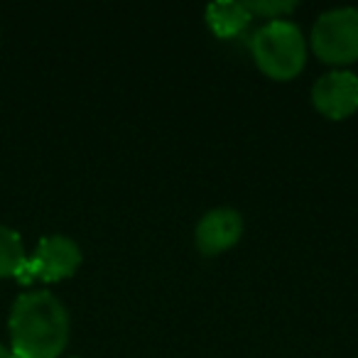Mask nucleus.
Instances as JSON below:
<instances>
[{
    "label": "nucleus",
    "instance_id": "f257e3e1",
    "mask_svg": "<svg viewBox=\"0 0 358 358\" xmlns=\"http://www.w3.org/2000/svg\"><path fill=\"white\" fill-rule=\"evenodd\" d=\"M8 331L15 358H57L69 343V312L47 289L25 292L13 302Z\"/></svg>",
    "mask_w": 358,
    "mask_h": 358
},
{
    "label": "nucleus",
    "instance_id": "f03ea898",
    "mask_svg": "<svg viewBox=\"0 0 358 358\" xmlns=\"http://www.w3.org/2000/svg\"><path fill=\"white\" fill-rule=\"evenodd\" d=\"M250 52L263 74L270 79L287 81L304 69L307 62V42L294 22L270 20L260 27L250 40Z\"/></svg>",
    "mask_w": 358,
    "mask_h": 358
},
{
    "label": "nucleus",
    "instance_id": "7ed1b4c3",
    "mask_svg": "<svg viewBox=\"0 0 358 358\" xmlns=\"http://www.w3.org/2000/svg\"><path fill=\"white\" fill-rule=\"evenodd\" d=\"M312 47L327 64L358 59V8H331L312 27Z\"/></svg>",
    "mask_w": 358,
    "mask_h": 358
},
{
    "label": "nucleus",
    "instance_id": "20e7f679",
    "mask_svg": "<svg viewBox=\"0 0 358 358\" xmlns=\"http://www.w3.org/2000/svg\"><path fill=\"white\" fill-rule=\"evenodd\" d=\"M81 265V248L69 236H45L37 243L35 253L27 255L25 268L17 275V282H57V280L71 278Z\"/></svg>",
    "mask_w": 358,
    "mask_h": 358
},
{
    "label": "nucleus",
    "instance_id": "39448f33",
    "mask_svg": "<svg viewBox=\"0 0 358 358\" xmlns=\"http://www.w3.org/2000/svg\"><path fill=\"white\" fill-rule=\"evenodd\" d=\"M312 101L319 113L327 115V118H348L358 110V76L346 69L327 71L314 81Z\"/></svg>",
    "mask_w": 358,
    "mask_h": 358
},
{
    "label": "nucleus",
    "instance_id": "423d86ee",
    "mask_svg": "<svg viewBox=\"0 0 358 358\" xmlns=\"http://www.w3.org/2000/svg\"><path fill=\"white\" fill-rule=\"evenodd\" d=\"M243 236V216L231 206L206 211L194 231L196 248L201 255H219L238 243Z\"/></svg>",
    "mask_w": 358,
    "mask_h": 358
},
{
    "label": "nucleus",
    "instance_id": "0eeeda50",
    "mask_svg": "<svg viewBox=\"0 0 358 358\" xmlns=\"http://www.w3.org/2000/svg\"><path fill=\"white\" fill-rule=\"evenodd\" d=\"M253 20L245 3H234V0H219L206 8V22L219 37H234L248 27Z\"/></svg>",
    "mask_w": 358,
    "mask_h": 358
},
{
    "label": "nucleus",
    "instance_id": "6e6552de",
    "mask_svg": "<svg viewBox=\"0 0 358 358\" xmlns=\"http://www.w3.org/2000/svg\"><path fill=\"white\" fill-rule=\"evenodd\" d=\"M25 245L15 229L0 224V280L3 278H17L20 270L25 268Z\"/></svg>",
    "mask_w": 358,
    "mask_h": 358
},
{
    "label": "nucleus",
    "instance_id": "1a4fd4ad",
    "mask_svg": "<svg viewBox=\"0 0 358 358\" xmlns=\"http://www.w3.org/2000/svg\"><path fill=\"white\" fill-rule=\"evenodd\" d=\"M245 8L250 10V15H263L265 20H282V15L292 13L297 8L294 0H248Z\"/></svg>",
    "mask_w": 358,
    "mask_h": 358
},
{
    "label": "nucleus",
    "instance_id": "9d476101",
    "mask_svg": "<svg viewBox=\"0 0 358 358\" xmlns=\"http://www.w3.org/2000/svg\"><path fill=\"white\" fill-rule=\"evenodd\" d=\"M0 358H15V353H13L10 346H6V343H0Z\"/></svg>",
    "mask_w": 358,
    "mask_h": 358
}]
</instances>
